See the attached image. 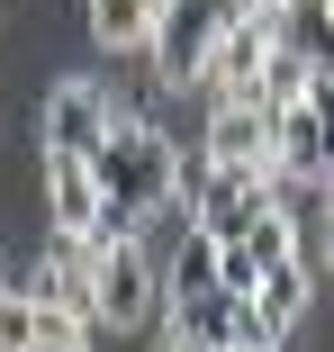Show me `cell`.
<instances>
[{
	"mask_svg": "<svg viewBox=\"0 0 334 352\" xmlns=\"http://www.w3.org/2000/svg\"><path fill=\"white\" fill-rule=\"evenodd\" d=\"M91 181H100V217L109 235H145L154 217H172V163H181V135L154 118V109H118L109 135L82 154Z\"/></svg>",
	"mask_w": 334,
	"mask_h": 352,
	"instance_id": "6da1fadb",
	"label": "cell"
},
{
	"mask_svg": "<svg viewBox=\"0 0 334 352\" xmlns=\"http://www.w3.org/2000/svg\"><path fill=\"white\" fill-rule=\"evenodd\" d=\"M82 262H91V325H100V334H145V325H163V280H154L145 235H100Z\"/></svg>",
	"mask_w": 334,
	"mask_h": 352,
	"instance_id": "7a4b0ae2",
	"label": "cell"
},
{
	"mask_svg": "<svg viewBox=\"0 0 334 352\" xmlns=\"http://www.w3.org/2000/svg\"><path fill=\"white\" fill-rule=\"evenodd\" d=\"M235 19H253L244 0H163V10H154V36H145L154 91H199V63H208V45Z\"/></svg>",
	"mask_w": 334,
	"mask_h": 352,
	"instance_id": "3957f363",
	"label": "cell"
},
{
	"mask_svg": "<svg viewBox=\"0 0 334 352\" xmlns=\"http://www.w3.org/2000/svg\"><path fill=\"white\" fill-rule=\"evenodd\" d=\"M10 289L36 307V343H63V334H91V262H82V244H45Z\"/></svg>",
	"mask_w": 334,
	"mask_h": 352,
	"instance_id": "277c9868",
	"label": "cell"
},
{
	"mask_svg": "<svg viewBox=\"0 0 334 352\" xmlns=\"http://www.w3.org/2000/svg\"><path fill=\"white\" fill-rule=\"evenodd\" d=\"M126 100L109 91V82H91V73H63L54 91H45V118H36V135H45V154H91L100 135H109V118H118Z\"/></svg>",
	"mask_w": 334,
	"mask_h": 352,
	"instance_id": "5b68a950",
	"label": "cell"
},
{
	"mask_svg": "<svg viewBox=\"0 0 334 352\" xmlns=\"http://www.w3.org/2000/svg\"><path fill=\"white\" fill-rule=\"evenodd\" d=\"M199 154L226 163V172H271V118H262V100H208Z\"/></svg>",
	"mask_w": 334,
	"mask_h": 352,
	"instance_id": "8992f818",
	"label": "cell"
},
{
	"mask_svg": "<svg viewBox=\"0 0 334 352\" xmlns=\"http://www.w3.org/2000/svg\"><path fill=\"white\" fill-rule=\"evenodd\" d=\"M45 217H54L63 244H82V253L109 235V217H100V181H91L82 154H45Z\"/></svg>",
	"mask_w": 334,
	"mask_h": 352,
	"instance_id": "52a82bcc",
	"label": "cell"
},
{
	"mask_svg": "<svg viewBox=\"0 0 334 352\" xmlns=\"http://www.w3.org/2000/svg\"><path fill=\"white\" fill-rule=\"evenodd\" d=\"M262 208H271V199H262V172H226V163H208V181H199V199H190L181 226H199L208 244H235Z\"/></svg>",
	"mask_w": 334,
	"mask_h": 352,
	"instance_id": "ba28073f",
	"label": "cell"
},
{
	"mask_svg": "<svg viewBox=\"0 0 334 352\" xmlns=\"http://www.w3.org/2000/svg\"><path fill=\"white\" fill-rule=\"evenodd\" d=\"M262 63H271V19H235L208 45V63H199V91H208V100H253Z\"/></svg>",
	"mask_w": 334,
	"mask_h": 352,
	"instance_id": "9c48e42d",
	"label": "cell"
},
{
	"mask_svg": "<svg viewBox=\"0 0 334 352\" xmlns=\"http://www.w3.org/2000/svg\"><path fill=\"white\" fill-rule=\"evenodd\" d=\"M271 118V172L280 181H325V100H280Z\"/></svg>",
	"mask_w": 334,
	"mask_h": 352,
	"instance_id": "30bf717a",
	"label": "cell"
},
{
	"mask_svg": "<svg viewBox=\"0 0 334 352\" xmlns=\"http://www.w3.org/2000/svg\"><path fill=\"white\" fill-rule=\"evenodd\" d=\"M253 316H262V334L271 343H289L298 325H307V307H316V271H298V262H271V271H253Z\"/></svg>",
	"mask_w": 334,
	"mask_h": 352,
	"instance_id": "8fae6325",
	"label": "cell"
},
{
	"mask_svg": "<svg viewBox=\"0 0 334 352\" xmlns=\"http://www.w3.org/2000/svg\"><path fill=\"white\" fill-rule=\"evenodd\" d=\"M154 10H163V0H82V28H91L100 54H145Z\"/></svg>",
	"mask_w": 334,
	"mask_h": 352,
	"instance_id": "7c38bea8",
	"label": "cell"
},
{
	"mask_svg": "<svg viewBox=\"0 0 334 352\" xmlns=\"http://www.w3.org/2000/svg\"><path fill=\"white\" fill-rule=\"evenodd\" d=\"M271 19V45L289 63H325V28H334V0H280V10H262Z\"/></svg>",
	"mask_w": 334,
	"mask_h": 352,
	"instance_id": "4fadbf2b",
	"label": "cell"
},
{
	"mask_svg": "<svg viewBox=\"0 0 334 352\" xmlns=\"http://www.w3.org/2000/svg\"><path fill=\"white\" fill-rule=\"evenodd\" d=\"M19 352H91V334H63V343H19Z\"/></svg>",
	"mask_w": 334,
	"mask_h": 352,
	"instance_id": "5bb4252c",
	"label": "cell"
},
{
	"mask_svg": "<svg viewBox=\"0 0 334 352\" xmlns=\"http://www.w3.org/2000/svg\"><path fill=\"white\" fill-rule=\"evenodd\" d=\"M226 352H289V343H226Z\"/></svg>",
	"mask_w": 334,
	"mask_h": 352,
	"instance_id": "9a60e30c",
	"label": "cell"
},
{
	"mask_svg": "<svg viewBox=\"0 0 334 352\" xmlns=\"http://www.w3.org/2000/svg\"><path fill=\"white\" fill-rule=\"evenodd\" d=\"M163 352H199V343H181V334H163Z\"/></svg>",
	"mask_w": 334,
	"mask_h": 352,
	"instance_id": "2e32d148",
	"label": "cell"
},
{
	"mask_svg": "<svg viewBox=\"0 0 334 352\" xmlns=\"http://www.w3.org/2000/svg\"><path fill=\"white\" fill-rule=\"evenodd\" d=\"M0 289H10V253H0Z\"/></svg>",
	"mask_w": 334,
	"mask_h": 352,
	"instance_id": "e0dca14e",
	"label": "cell"
}]
</instances>
